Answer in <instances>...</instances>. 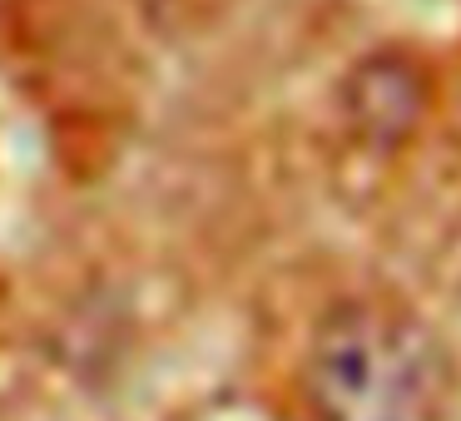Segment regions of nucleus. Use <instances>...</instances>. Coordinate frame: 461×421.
Listing matches in <instances>:
<instances>
[{"label": "nucleus", "instance_id": "obj_2", "mask_svg": "<svg viewBox=\"0 0 461 421\" xmlns=\"http://www.w3.org/2000/svg\"><path fill=\"white\" fill-rule=\"evenodd\" d=\"M342 104H348V120L362 139L397 144L427 110V80L407 55H372L352 70Z\"/></svg>", "mask_w": 461, "mask_h": 421}, {"label": "nucleus", "instance_id": "obj_1", "mask_svg": "<svg viewBox=\"0 0 461 421\" xmlns=\"http://www.w3.org/2000/svg\"><path fill=\"white\" fill-rule=\"evenodd\" d=\"M303 421H451L456 357L421 312L392 298H342L298 357Z\"/></svg>", "mask_w": 461, "mask_h": 421}]
</instances>
